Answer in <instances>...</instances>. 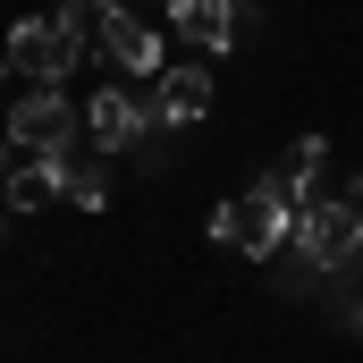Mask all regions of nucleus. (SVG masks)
Segmentation results:
<instances>
[{
    "label": "nucleus",
    "instance_id": "obj_15",
    "mask_svg": "<svg viewBox=\"0 0 363 363\" xmlns=\"http://www.w3.org/2000/svg\"><path fill=\"white\" fill-rule=\"evenodd\" d=\"M347 211H355V220H363V178H347Z\"/></svg>",
    "mask_w": 363,
    "mask_h": 363
},
{
    "label": "nucleus",
    "instance_id": "obj_11",
    "mask_svg": "<svg viewBox=\"0 0 363 363\" xmlns=\"http://www.w3.org/2000/svg\"><path fill=\"white\" fill-rule=\"evenodd\" d=\"M161 110H169L178 127H194V118L211 110V77H203V60H186V68H169V77H161Z\"/></svg>",
    "mask_w": 363,
    "mask_h": 363
},
{
    "label": "nucleus",
    "instance_id": "obj_12",
    "mask_svg": "<svg viewBox=\"0 0 363 363\" xmlns=\"http://www.w3.org/2000/svg\"><path fill=\"white\" fill-rule=\"evenodd\" d=\"M321 287H330L338 321H347V330H363V237L347 245V254H338V262H330V271H321Z\"/></svg>",
    "mask_w": 363,
    "mask_h": 363
},
{
    "label": "nucleus",
    "instance_id": "obj_6",
    "mask_svg": "<svg viewBox=\"0 0 363 363\" xmlns=\"http://www.w3.org/2000/svg\"><path fill=\"white\" fill-rule=\"evenodd\" d=\"M321 161H330V144H321V135H296V144L279 152V169H271L262 186H271L279 203H296V211H304V203L321 194Z\"/></svg>",
    "mask_w": 363,
    "mask_h": 363
},
{
    "label": "nucleus",
    "instance_id": "obj_3",
    "mask_svg": "<svg viewBox=\"0 0 363 363\" xmlns=\"http://www.w3.org/2000/svg\"><path fill=\"white\" fill-rule=\"evenodd\" d=\"M355 237H363V220L347 211V194H313V203L296 211V237H287V245H296L313 271H330V262H338Z\"/></svg>",
    "mask_w": 363,
    "mask_h": 363
},
{
    "label": "nucleus",
    "instance_id": "obj_10",
    "mask_svg": "<svg viewBox=\"0 0 363 363\" xmlns=\"http://www.w3.org/2000/svg\"><path fill=\"white\" fill-rule=\"evenodd\" d=\"M169 127H178V118L161 110V93H135V135H127V152H135L144 169H161V161H169Z\"/></svg>",
    "mask_w": 363,
    "mask_h": 363
},
{
    "label": "nucleus",
    "instance_id": "obj_4",
    "mask_svg": "<svg viewBox=\"0 0 363 363\" xmlns=\"http://www.w3.org/2000/svg\"><path fill=\"white\" fill-rule=\"evenodd\" d=\"M9 144H17V152H68V144H77V118H68V101H60L51 85H34L17 110H9Z\"/></svg>",
    "mask_w": 363,
    "mask_h": 363
},
{
    "label": "nucleus",
    "instance_id": "obj_13",
    "mask_svg": "<svg viewBox=\"0 0 363 363\" xmlns=\"http://www.w3.org/2000/svg\"><path fill=\"white\" fill-rule=\"evenodd\" d=\"M51 194H60V152H43V161L9 169V211H43Z\"/></svg>",
    "mask_w": 363,
    "mask_h": 363
},
{
    "label": "nucleus",
    "instance_id": "obj_7",
    "mask_svg": "<svg viewBox=\"0 0 363 363\" xmlns=\"http://www.w3.org/2000/svg\"><path fill=\"white\" fill-rule=\"evenodd\" d=\"M169 17H178V34L194 51H228L237 43V0H169Z\"/></svg>",
    "mask_w": 363,
    "mask_h": 363
},
{
    "label": "nucleus",
    "instance_id": "obj_9",
    "mask_svg": "<svg viewBox=\"0 0 363 363\" xmlns=\"http://www.w3.org/2000/svg\"><path fill=\"white\" fill-rule=\"evenodd\" d=\"M127 135H135V93H127V85L93 93V110H85V144H101V152H127Z\"/></svg>",
    "mask_w": 363,
    "mask_h": 363
},
{
    "label": "nucleus",
    "instance_id": "obj_1",
    "mask_svg": "<svg viewBox=\"0 0 363 363\" xmlns=\"http://www.w3.org/2000/svg\"><path fill=\"white\" fill-rule=\"evenodd\" d=\"M0 60L17 77H34V85H68L85 68V26H68V17H17L9 43H0Z\"/></svg>",
    "mask_w": 363,
    "mask_h": 363
},
{
    "label": "nucleus",
    "instance_id": "obj_16",
    "mask_svg": "<svg viewBox=\"0 0 363 363\" xmlns=\"http://www.w3.org/2000/svg\"><path fill=\"white\" fill-rule=\"evenodd\" d=\"M0 237H9V220H0Z\"/></svg>",
    "mask_w": 363,
    "mask_h": 363
},
{
    "label": "nucleus",
    "instance_id": "obj_8",
    "mask_svg": "<svg viewBox=\"0 0 363 363\" xmlns=\"http://www.w3.org/2000/svg\"><path fill=\"white\" fill-rule=\"evenodd\" d=\"M110 161H118V152H101V144H85V152L68 144V152H60V186H68L85 211H101V203H110Z\"/></svg>",
    "mask_w": 363,
    "mask_h": 363
},
{
    "label": "nucleus",
    "instance_id": "obj_2",
    "mask_svg": "<svg viewBox=\"0 0 363 363\" xmlns=\"http://www.w3.org/2000/svg\"><path fill=\"white\" fill-rule=\"evenodd\" d=\"M211 237H220L228 254H254V262H271L279 245L296 237V203H279L271 186L254 178L245 194H228V203H220V220H211Z\"/></svg>",
    "mask_w": 363,
    "mask_h": 363
},
{
    "label": "nucleus",
    "instance_id": "obj_17",
    "mask_svg": "<svg viewBox=\"0 0 363 363\" xmlns=\"http://www.w3.org/2000/svg\"><path fill=\"white\" fill-rule=\"evenodd\" d=\"M0 68H9V60H0Z\"/></svg>",
    "mask_w": 363,
    "mask_h": 363
},
{
    "label": "nucleus",
    "instance_id": "obj_5",
    "mask_svg": "<svg viewBox=\"0 0 363 363\" xmlns=\"http://www.w3.org/2000/svg\"><path fill=\"white\" fill-rule=\"evenodd\" d=\"M93 34H101V51H110V68H118V77H152V68H161V34H152L127 0H118Z\"/></svg>",
    "mask_w": 363,
    "mask_h": 363
},
{
    "label": "nucleus",
    "instance_id": "obj_14",
    "mask_svg": "<svg viewBox=\"0 0 363 363\" xmlns=\"http://www.w3.org/2000/svg\"><path fill=\"white\" fill-rule=\"evenodd\" d=\"M110 9H118V0H68V9H60V17H68V26H85V34H93V26H101V17H110Z\"/></svg>",
    "mask_w": 363,
    "mask_h": 363
}]
</instances>
